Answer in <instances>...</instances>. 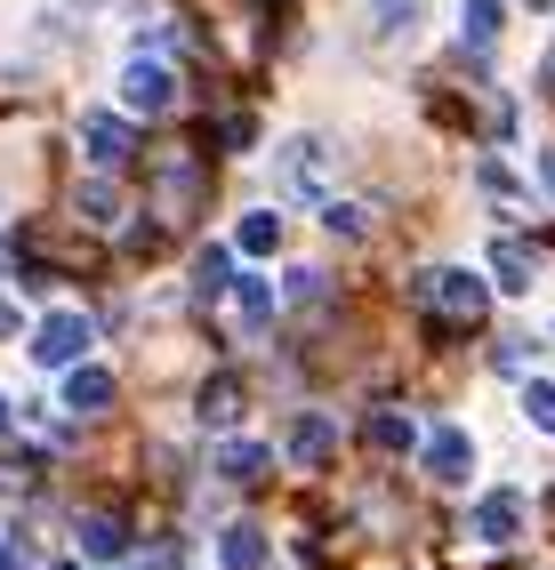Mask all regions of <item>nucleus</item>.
<instances>
[{
    "mask_svg": "<svg viewBox=\"0 0 555 570\" xmlns=\"http://www.w3.org/2000/svg\"><path fill=\"white\" fill-rule=\"evenodd\" d=\"M217 289H234V249H202V257H194V297L210 306Z\"/></svg>",
    "mask_w": 555,
    "mask_h": 570,
    "instance_id": "412c9836",
    "label": "nucleus"
},
{
    "mask_svg": "<svg viewBox=\"0 0 555 570\" xmlns=\"http://www.w3.org/2000/svg\"><path fill=\"white\" fill-rule=\"evenodd\" d=\"M194 202H202L194 161H162V209H194Z\"/></svg>",
    "mask_w": 555,
    "mask_h": 570,
    "instance_id": "5701e85b",
    "label": "nucleus"
},
{
    "mask_svg": "<svg viewBox=\"0 0 555 570\" xmlns=\"http://www.w3.org/2000/svg\"><path fill=\"white\" fill-rule=\"evenodd\" d=\"M89 314H41L32 322V362L41 370H72V362H89Z\"/></svg>",
    "mask_w": 555,
    "mask_h": 570,
    "instance_id": "7ed1b4c3",
    "label": "nucleus"
},
{
    "mask_svg": "<svg viewBox=\"0 0 555 570\" xmlns=\"http://www.w3.org/2000/svg\"><path fill=\"white\" fill-rule=\"evenodd\" d=\"M9 274H17V249H9V242H0V282H9Z\"/></svg>",
    "mask_w": 555,
    "mask_h": 570,
    "instance_id": "cd10ccee",
    "label": "nucleus"
},
{
    "mask_svg": "<svg viewBox=\"0 0 555 570\" xmlns=\"http://www.w3.org/2000/svg\"><path fill=\"white\" fill-rule=\"evenodd\" d=\"M282 450H290V466H330V450H339V426H330L322 410H299V417H290V434H282Z\"/></svg>",
    "mask_w": 555,
    "mask_h": 570,
    "instance_id": "6e6552de",
    "label": "nucleus"
},
{
    "mask_svg": "<svg viewBox=\"0 0 555 570\" xmlns=\"http://www.w3.org/2000/svg\"><path fill=\"white\" fill-rule=\"evenodd\" d=\"M491 370L524 386V377H532V337H499V346H491Z\"/></svg>",
    "mask_w": 555,
    "mask_h": 570,
    "instance_id": "a878e982",
    "label": "nucleus"
},
{
    "mask_svg": "<svg viewBox=\"0 0 555 570\" xmlns=\"http://www.w3.org/2000/svg\"><path fill=\"white\" fill-rule=\"evenodd\" d=\"M370 9V41H411L419 24V0H362Z\"/></svg>",
    "mask_w": 555,
    "mask_h": 570,
    "instance_id": "dca6fc26",
    "label": "nucleus"
},
{
    "mask_svg": "<svg viewBox=\"0 0 555 570\" xmlns=\"http://www.w3.org/2000/svg\"><path fill=\"white\" fill-rule=\"evenodd\" d=\"M81 154L89 169H129L137 161V112H81Z\"/></svg>",
    "mask_w": 555,
    "mask_h": 570,
    "instance_id": "f03ea898",
    "label": "nucleus"
},
{
    "mask_svg": "<svg viewBox=\"0 0 555 570\" xmlns=\"http://www.w3.org/2000/svg\"><path fill=\"white\" fill-rule=\"evenodd\" d=\"M0 442H9V402H0Z\"/></svg>",
    "mask_w": 555,
    "mask_h": 570,
    "instance_id": "c756f323",
    "label": "nucleus"
},
{
    "mask_svg": "<svg viewBox=\"0 0 555 570\" xmlns=\"http://www.w3.org/2000/svg\"><path fill=\"white\" fill-rule=\"evenodd\" d=\"M49 570H72V562H49Z\"/></svg>",
    "mask_w": 555,
    "mask_h": 570,
    "instance_id": "2f4dec72",
    "label": "nucleus"
},
{
    "mask_svg": "<svg viewBox=\"0 0 555 570\" xmlns=\"http://www.w3.org/2000/svg\"><path fill=\"white\" fill-rule=\"evenodd\" d=\"M419 306H427L435 322H451V330H475V322H484V306H491V282L459 274V265H435V274H419Z\"/></svg>",
    "mask_w": 555,
    "mask_h": 570,
    "instance_id": "f257e3e1",
    "label": "nucleus"
},
{
    "mask_svg": "<svg viewBox=\"0 0 555 570\" xmlns=\"http://www.w3.org/2000/svg\"><path fill=\"white\" fill-rule=\"evenodd\" d=\"M234 330H242V337H266V330H274V289L257 282V274L234 282Z\"/></svg>",
    "mask_w": 555,
    "mask_h": 570,
    "instance_id": "9b49d317",
    "label": "nucleus"
},
{
    "mask_svg": "<svg viewBox=\"0 0 555 570\" xmlns=\"http://www.w3.org/2000/svg\"><path fill=\"white\" fill-rule=\"evenodd\" d=\"M72 547H81L89 562H121V554H129V522H121V514H81Z\"/></svg>",
    "mask_w": 555,
    "mask_h": 570,
    "instance_id": "9d476101",
    "label": "nucleus"
},
{
    "mask_svg": "<svg viewBox=\"0 0 555 570\" xmlns=\"http://www.w3.org/2000/svg\"><path fill=\"white\" fill-rule=\"evenodd\" d=\"M282 306H290V314H322V306H330V282L299 265V274H282Z\"/></svg>",
    "mask_w": 555,
    "mask_h": 570,
    "instance_id": "aec40b11",
    "label": "nucleus"
},
{
    "mask_svg": "<svg viewBox=\"0 0 555 570\" xmlns=\"http://www.w3.org/2000/svg\"><path fill=\"white\" fill-rule=\"evenodd\" d=\"M234 249H242V257H274V249H282V217H266V209H257V217H242Z\"/></svg>",
    "mask_w": 555,
    "mask_h": 570,
    "instance_id": "b1692460",
    "label": "nucleus"
},
{
    "mask_svg": "<svg viewBox=\"0 0 555 570\" xmlns=\"http://www.w3.org/2000/svg\"><path fill=\"white\" fill-rule=\"evenodd\" d=\"M177 105V72L154 65V57H129L121 65V112H137V121H154V112Z\"/></svg>",
    "mask_w": 555,
    "mask_h": 570,
    "instance_id": "20e7f679",
    "label": "nucleus"
},
{
    "mask_svg": "<svg viewBox=\"0 0 555 570\" xmlns=\"http://www.w3.org/2000/svg\"><path fill=\"white\" fill-rule=\"evenodd\" d=\"M0 570H17V554H9V547H0Z\"/></svg>",
    "mask_w": 555,
    "mask_h": 570,
    "instance_id": "7c9ffc66",
    "label": "nucleus"
},
{
    "mask_svg": "<svg viewBox=\"0 0 555 570\" xmlns=\"http://www.w3.org/2000/svg\"><path fill=\"white\" fill-rule=\"evenodd\" d=\"M491 282H499L507 297H524V289H532V242H524V234L491 242Z\"/></svg>",
    "mask_w": 555,
    "mask_h": 570,
    "instance_id": "ddd939ff",
    "label": "nucleus"
},
{
    "mask_svg": "<svg viewBox=\"0 0 555 570\" xmlns=\"http://www.w3.org/2000/svg\"><path fill=\"white\" fill-rule=\"evenodd\" d=\"M81 9H97V0H81Z\"/></svg>",
    "mask_w": 555,
    "mask_h": 570,
    "instance_id": "473e14b6",
    "label": "nucleus"
},
{
    "mask_svg": "<svg viewBox=\"0 0 555 570\" xmlns=\"http://www.w3.org/2000/svg\"><path fill=\"white\" fill-rule=\"evenodd\" d=\"M524 417L539 434H555V377H524Z\"/></svg>",
    "mask_w": 555,
    "mask_h": 570,
    "instance_id": "393cba45",
    "label": "nucleus"
},
{
    "mask_svg": "<svg viewBox=\"0 0 555 570\" xmlns=\"http://www.w3.org/2000/svg\"><path fill=\"white\" fill-rule=\"evenodd\" d=\"M266 450H257V442H226V450H217V482H226V490H250V482H266Z\"/></svg>",
    "mask_w": 555,
    "mask_h": 570,
    "instance_id": "2eb2a0df",
    "label": "nucleus"
},
{
    "mask_svg": "<svg viewBox=\"0 0 555 570\" xmlns=\"http://www.w3.org/2000/svg\"><path fill=\"white\" fill-rule=\"evenodd\" d=\"M72 217H81V225H97V234H105V225H121V194L105 185V169H97L89 185H72Z\"/></svg>",
    "mask_w": 555,
    "mask_h": 570,
    "instance_id": "4468645a",
    "label": "nucleus"
},
{
    "mask_svg": "<svg viewBox=\"0 0 555 570\" xmlns=\"http://www.w3.org/2000/svg\"><path fill=\"white\" fill-rule=\"evenodd\" d=\"M459 17H467V49H491L507 32V0H459Z\"/></svg>",
    "mask_w": 555,
    "mask_h": 570,
    "instance_id": "f3484780",
    "label": "nucleus"
},
{
    "mask_svg": "<svg viewBox=\"0 0 555 570\" xmlns=\"http://www.w3.org/2000/svg\"><path fill=\"white\" fill-rule=\"evenodd\" d=\"M217 562H226V570H266V530H257V522H226V530H217Z\"/></svg>",
    "mask_w": 555,
    "mask_h": 570,
    "instance_id": "f8f14e48",
    "label": "nucleus"
},
{
    "mask_svg": "<svg viewBox=\"0 0 555 570\" xmlns=\"http://www.w3.org/2000/svg\"><path fill=\"white\" fill-rule=\"evenodd\" d=\"M202 426H217V434H226L234 426V417H242V386H234V377H210V386H202Z\"/></svg>",
    "mask_w": 555,
    "mask_h": 570,
    "instance_id": "a211bd4d",
    "label": "nucleus"
},
{
    "mask_svg": "<svg viewBox=\"0 0 555 570\" xmlns=\"http://www.w3.org/2000/svg\"><path fill=\"white\" fill-rule=\"evenodd\" d=\"M475 539H484V547H515V539H524V490H484V499H475Z\"/></svg>",
    "mask_w": 555,
    "mask_h": 570,
    "instance_id": "0eeeda50",
    "label": "nucleus"
},
{
    "mask_svg": "<svg viewBox=\"0 0 555 570\" xmlns=\"http://www.w3.org/2000/svg\"><path fill=\"white\" fill-rule=\"evenodd\" d=\"M322 225H330L339 242H370V234H379V217H370L362 202H322Z\"/></svg>",
    "mask_w": 555,
    "mask_h": 570,
    "instance_id": "6ab92c4d",
    "label": "nucleus"
},
{
    "mask_svg": "<svg viewBox=\"0 0 555 570\" xmlns=\"http://www.w3.org/2000/svg\"><path fill=\"white\" fill-rule=\"evenodd\" d=\"M539 185H547V194H555V154H547V161H539Z\"/></svg>",
    "mask_w": 555,
    "mask_h": 570,
    "instance_id": "c85d7f7f",
    "label": "nucleus"
},
{
    "mask_svg": "<svg viewBox=\"0 0 555 570\" xmlns=\"http://www.w3.org/2000/svg\"><path fill=\"white\" fill-rule=\"evenodd\" d=\"M282 194L290 202H330V145L322 137L282 145Z\"/></svg>",
    "mask_w": 555,
    "mask_h": 570,
    "instance_id": "39448f33",
    "label": "nucleus"
},
{
    "mask_svg": "<svg viewBox=\"0 0 555 570\" xmlns=\"http://www.w3.org/2000/svg\"><path fill=\"white\" fill-rule=\"evenodd\" d=\"M65 410H72V417H105V410H114V370L72 362V370H65Z\"/></svg>",
    "mask_w": 555,
    "mask_h": 570,
    "instance_id": "1a4fd4ad",
    "label": "nucleus"
},
{
    "mask_svg": "<svg viewBox=\"0 0 555 570\" xmlns=\"http://www.w3.org/2000/svg\"><path fill=\"white\" fill-rule=\"evenodd\" d=\"M547 337H555V330H547Z\"/></svg>",
    "mask_w": 555,
    "mask_h": 570,
    "instance_id": "72a5a7b5",
    "label": "nucleus"
},
{
    "mask_svg": "<svg viewBox=\"0 0 555 570\" xmlns=\"http://www.w3.org/2000/svg\"><path fill=\"white\" fill-rule=\"evenodd\" d=\"M419 466H427V474H435L442 490H459V482L475 474V442H467L459 426H435V434L419 442Z\"/></svg>",
    "mask_w": 555,
    "mask_h": 570,
    "instance_id": "423d86ee",
    "label": "nucleus"
},
{
    "mask_svg": "<svg viewBox=\"0 0 555 570\" xmlns=\"http://www.w3.org/2000/svg\"><path fill=\"white\" fill-rule=\"evenodd\" d=\"M0 337H17V306H9V297H0Z\"/></svg>",
    "mask_w": 555,
    "mask_h": 570,
    "instance_id": "bb28decb",
    "label": "nucleus"
},
{
    "mask_svg": "<svg viewBox=\"0 0 555 570\" xmlns=\"http://www.w3.org/2000/svg\"><path fill=\"white\" fill-rule=\"evenodd\" d=\"M362 442L395 459V450H411V417H395V410H370V417H362Z\"/></svg>",
    "mask_w": 555,
    "mask_h": 570,
    "instance_id": "4be33fe9",
    "label": "nucleus"
}]
</instances>
